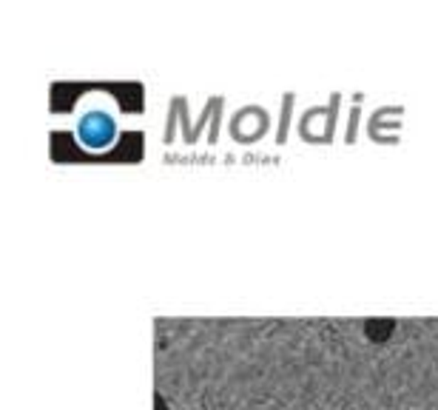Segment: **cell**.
I'll return each instance as SVG.
<instances>
[{"label":"cell","instance_id":"cell-1","mask_svg":"<svg viewBox=\"0 0 438 410\" xmlns=\"http://www.w3.org/2000/svg\"><path fill=\"white\" fill-rule=\"evenodd\" d=\"M80 134H83V143L91 145V148H103L111 143L114 137V123L106 117V114H89L80 126Z\"/></svg>","mask_w":438,"mask_h":410}]
</instances>
